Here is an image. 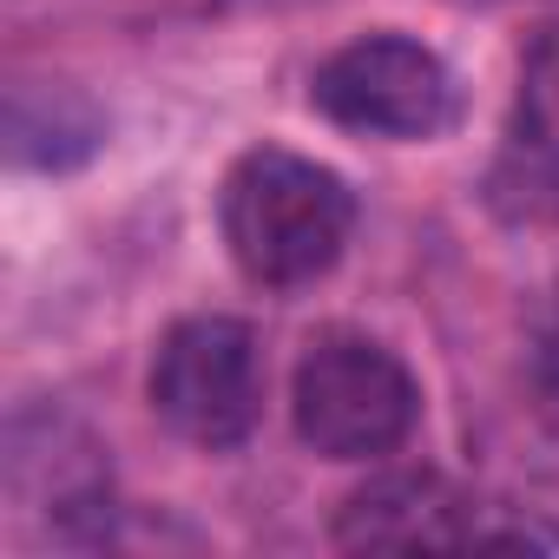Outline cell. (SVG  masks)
Segmentation results:
<instances>
[{
    "label": "cell",
    "mask_w": 559,
    "mask_h": 559,
    "mask_svg": "<svg viewBox=\"0 0 559 559\" xmlns=\"http://www.w3.org/2000/svg\"><path fill=\"white\" fill-rule=\"evenodd\" d=\"M217 224L230 263L263 290H304L336 270L349 230H356V191L284 145H257L230 165L217 191Z\"/></svg>",
    "instance_id": "cell-1"
},
{
    "label": "cell",
    "mask_w": 559,
    "mask_h": 559,
    "mask_svg": "<svg viewBox=\"0 0 559 559\" xmlns=\"http://www.w3.org/2000/svg\"><path fill=\"white\" fill-rule=\"evenodd\" d=\"M290 421L323 461H382L415 435L421 389L389 343L362 330H323L290 376Z\"/></svg>",
    "instance_id": "cell-2"
},
{
    "label": "cell",
    "mask_w": 559,
    "mask_h": 559,
    "mask_svg": "<svg viewBox=\"0 0 559 559\" xmlns=\"http://www.w3.org/2000/svg\"><path fill=\"white\" fill-rule=\"evenodd\" d=\"M152 408L191 448H243L263 415V356L237 317H185L152 356Z\"/></svg>",
    "instance_id": "cell-3"
},
{
    "label": "cell",
    "mask_w": 559,
    "mask_h": 559,
    "mask_svg": "<svg viewBox=\"0 0 559 559\" xmlns=\"http://www.w3.org/2000/svg\"><path fill=\"white\" fill-rule=\"evenodd\" d=\"M310 106L362 139H435L454 126L461 93L435 47L402 34H362L317 67Z\"/></svg>",
    "instance_id": "cell-4"
},
{
    "label": "cell",
    "mask_w": 559,
    "mask_h": 559,
    "mask_svg": "<svg viewBox=\"0 0 559 559\" xmlns=\"http://www.w3.org/2000/svg\"><path fill=\"white\" fill-rule=\"evenodd\" d=\"M474 539H487L480 507L435 467L376 474L369 487L349 493L336 520V546L349 552H415V546H474Z\"/></svg>",
    "instance_id": "cell-5"
},
{
    "label": "cell",
    "mask_w": 559,
    "mask_h": 559,
    "mask_svg": "<svg viewBox=\"0 0 559 559\" xmlns=\"http://www.w3.org/2000/svg\"><path fill=\"white\" fill-rule=\"evenodd\" d=\"M507 165L546 191L559 185V27L533 34L520 53V86H513V119H507Z\"/></svg>",
    "instance_id": "cell-6"
},
{
    "label": "cell",
    "mask_w": 559,
    "mask_h": 559,
    "mask_svg": "<svg viewBox=\"0 0 559 559\" xmlns=\"http://www.w3.org/2000/svg\"><path fill=\"white\" fill-rule=\"evenodd\" d=\"M533 382H539L546 408H559V297H552V310H546V323H539V349H533Z\"/></svg>",
    "instance_id": "cell-7"
}]
</instances>
